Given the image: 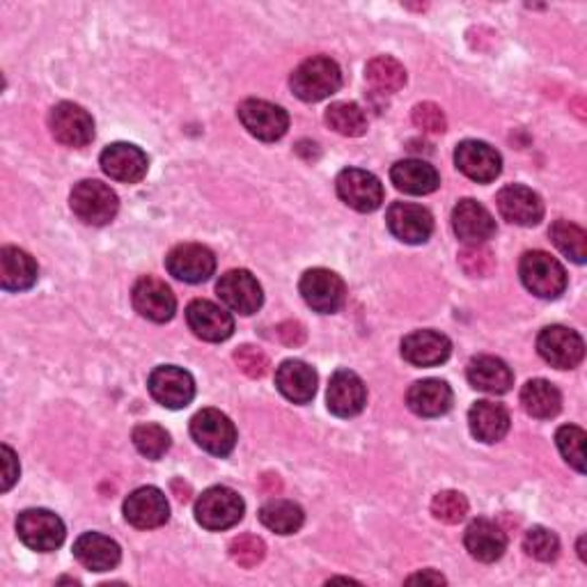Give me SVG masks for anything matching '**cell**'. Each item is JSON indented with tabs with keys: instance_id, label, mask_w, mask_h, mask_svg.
Listing matches in <instances>:
<instances>
[{
	"instance_id": "6da1fadb",
	"label": "cell",
	"mask_w": 587,
	"mask_h": 587,
	"mask_svg": "<svg viewBox=\"0 0 587 587\" xmlns=\"http://www.w3.org/2000/svg\"><path fill=\"white\" fill-rule=\"evenodd\" d=\"M292 90L301 101H321L326 97H331L340 90L342 85V72L338 68V62L326 58V56H315L303 60L292 74Z\"/></svg>"
},
{
	"instance_id": "7a4b0ae2",
	"label": "cell",
	"mask_w": 587,
	"mask_h": 587,
	"mask_svg": "<svg viewBox=\"0 0 587 587\" xmlns=\"http://www.w3.org/2000/svg\"><path fill=\"white\" fill-rule=\"evenodd\" d=\"M518 276L526 290L539 298H558L567 290V271L555 257L543 250H530L521 257Z\"/></svg>"
},
{
	"instance_id": "3957f363",
	"label": "cell",
	"mask_w": 587,
	"mask_h": 587,
	"mask_svg": "<svg viewBox=\"0 0 587 587\" xmlns=\"http://www.w3.org/2000/svg\"><path fill=\"white\" fill-rule=\"evenodd\" d=\"M72 211L85 225H108L120 209V200L111 186L97 180H85L74 186L70 198Z\"/></svg>"
},
{
	"instance_id": "277c9868",
	"label": "cell",
	"mask_w": 587,
	"mask_h": 587,
	"mask_svg": "<svg viewBox=\"0 0 587 587\" xmlns=\"http://www.w3.org/2000/svg\"><path fill=\"white\" fill-rule=\"evenodd\" d=\"M244 500L230 487L207 489L195 503V518L207 530H228L244 518Z\"/></svg>"
},
{
	"instance_id": "5b68a950",
	"label": "cell",
	"mask_w": 587,
	"mask_h": 587,
	"mask_svg": "<svg viewBox=\"0 0 587 587\" xmlns=\"http://www.w3.org/2000/svg\"><path fill=\"white\" fill-rule=\"evenodd\" d=\"M19 539L37 553H51L62 547L64 524L49 510H26L16 518Z\"/></svg>"
},
{
	"instance_id": "8992f818",
	"label": "cell",
	"mask_w": 587,
	"mask_h": 587,
	"mask_svg": "<svg viewBox=\"0 0 587 587\" xmlns=\"http://www.w3.org/2000/svg\"><path fill=\"white\" fill-rule=\"evenodd\" d=\"M191 437L205 452L228 456L236 445V427L219 408H203L191 420Z\"/></svg>"
},
{
	"instance_id": "52a82bcc",
	"label": "cell",
	"mask_w": 587,
	"mask_h": 587,
	"mask_svg": "<svg viewBox=\"0 0 587 587\" xmlns=\"http://www.w3.org/2000/svg\"><path fill=\"white\" fill-rule=\"evenodd\" d=\"M298 290L303 301H306L315 313L321 315L338 313L346 298V288L342 278L329 269H310L303 273Z\"/></svg>"
},
{
	"instance_id": "ba28073f",
	"label": "cell",
	"mask_w": 587,
	"mask_h": 587,
	"mask_svg": "<svg viewBox=\"0 0 587 587\" xmlns=\"http://www.w3.org/2000/svg\"><path fill=\"white\" fill-rule=\"evenodd\" d=\"M338 195L340 200L360 213L377 211L383 203V186L377 175L360 168H346L338 175Z\"/></svg>"
},
{
	"instance_id": "9c48e42d",
	"label": "cell",
	"mask_w": 587,
	"mask_h": 587,
	"mask_svg": "<svg viewBox=\"0 0 587 587\" xmlns=\"http://www.w3.org/2000/svg\"><path fill=\"white\" fill-rule=\"evenodd\" d=\"M239 120L250 136L265 143L280 140L290 129V115L280 106L265 99H246L239 106Z\"/></svg>"
},
{
	"instance_id": "30bf717a",
	"label": "cell",
	"mask_w": 587,
	"mask_h": 587,
	"mask_svg": "<svg viewBox=\"0 0 587 587\" xmlns=\"http://www.w3.org/2000/svg\"><path fill=\"white\" fill-rule=\"evenodd\" d=\"M149 395L166 408H184L195 398V381L178 365H161L147 379Z\"/></svg>"
},
{
	"instance_id": "8fae6325",
	"label": "cell",
	"mask_w": 587,
	"mask_h": 587,
	"mask_svg": "<svg viewBox=\"0 0 587 587\" xmlns=\"http://www.w3.org/2000/svg\"><path fill=\"white\" fill-rule=\"evenodd\" d=\"M49 126L53 138L68 147H85L95 138L93 115L72 101H62L53 108Z\"/></svg>"
},
{
	"instance_id": "7c38bea8",
	"label": "cell",
	"mask_w": 587,
	"mask_h": 587,
	"mask_svg": "<svg viewBox=\"0 0 587 587\" xmlns=\"http://www.w3.org/2000/svg\"><path fill=\"white\" fill-rule=\"evenodd\" d=\"M216 292H219V298L225 303V306L232 313L239 315H255L259 308H262V288H259L257 278L246 271V269H232L225 276H221L219 285H216Z\"/></svg>"
},
{
	"instance_id": "4fadbf2b",
	"label": "cell",
	"mask_w": 587,
	"mask_h": 587,
	"mask_svg": "<svg viewBox=\"0 0 587 587\" xmlns=\"http://www.w3.org/2000/svg\"><path fill=\"white\" fill-rule=\"evenodd\" d=\"M537 352L558 369H574L585 356L583 338L564 326H549L537 338Z\"/></svg>"
},
{
	"instance_id": "5bb4252c",
	"label": "cell",
	"mask_w": 587,
	"mask_h": 587,
	"mask_svg": "<svg viewBox=\"0 0 587 587\" xmlns=\"http://www.w3.org/2000/svg\"><path fill=\"white\" fill-rule=\"evenodd\" d=\"M166 269L170 276H175L188 285H198L213 276L216 271V257L203 244H182L172 248L166 257Z\"/></svg>"
},
{
	"instance_id": "9a60e30c",
	"label": "cell",
	"mask_w": 587,
	"mask_h": 587,
	"mask_svg": "<svg viewBox=\"0 0 587 587\" xmlns=\"http://www.w3.org/2000/svg\"><path fill=\"white\" fill-rule=\"evenodd\" d=\"M454 163L468 180L477 184L493 182L503 170V159L489 143L482 140H464L456 145Z\"/></svg>"
},
{
	"instance_id": "2e32d148",
	"label": "cell",
	"mask_w": 587,
	"mask_h": 587,
	"mask_svg": "<svg viewBox=\"0 0 587 587\" xmlns=\"http://www.w3.org/2000/svg\"><path fill=\"white\" fill-rule=\"evenodd\" d=\"M386 223H388L390 234L411 246L425 244L433 232L431 213L425 207L411 205V203L390 205L386 213Z\"/></svg>"
},
{
	"instance_id": "e0dca14e",
	"label": "cell",
	"mask_w": 587,
	"mask_h": 587,
	"mask_svg": "<svg viewBox=\"0 0 587 587\" xmlns=\"http://www.w3.org/2000/svg\"><path fill=\"white\" fill-rule=\"evenodd\" d=\"M124 518L140 530L161 528L170 518L166 493L157 487H140L134 493H129L124 500Z\"/></svg>"
},
{
	"instance_id": "ac0fdd59",
	"label": "cell",
	"mask_w": 587,
	"mask_h": 587,
	"mask_svg": "<svg viewBox=\"0 0 587 587\" xmlns=\"http://www.w3.org/2000/svg\"><path fill=\"white\" fill-rule=\"evenodd\" d=\"M101 170L122 184H138L147 175V155L132 143H113L101 151Z\"/></svg>"
},
{
	"instance_id": "d6986e66",
	"label": "cell",
	"mask_w": 587,
	"mask_h": 587,
	"mask_svg": "<svg viewBox=\"0 0 587 587\" xmlns=\"http://www.w3.org/2000/svg\"><path fill=\"white\" fill-rule=\"evenodd\" d=\"M134 308L149 321L166 323L178 313V298L163 280L145 276L134 285Z\"/></svg>"
},
{
	"instance_id": "ffe728a7",
	"label": "cell",
	"mask_w": 587,
	"mask_h": 587,
	"mask_svg": "<svg viewBox=\"0 0 587 587\" xmlns=\"http://www.w3.org/2000/svg\"><path fill=\"white\" fill-rule=\"evenodd\" d=\"M452 230L466 246H485L496 234V221L485 205L462 200L452 209Z\"/></svg>"
},
{
	"instance_id": "44dd1931",
	"label": "cell",
	"mask_w": 587,
	"mask_h": 587,
	"mask_svg": "<svg viewBox=\"0 0 587 587\" xmlns=\"http://www.w3.org/2000/svg\"><path fill=\"white\" fill-rule=\"evenodd\" d=\"M186 321L191 326V331L205 342H225L234 333L232 315L205 298L188 303Z\"/></svg>"
},
{
	"instance_id": "7402d4cb",
	"label": "cell",
	"mask_w": 587,
	"mask_h": 587,
	"mask_svg": "<svg viewBox=\"0 0 587 587\" xmlns=\"http://www.w3.org/2000/svg\"><path fill=\"white\" fill-rule=\"evenodd\" d=\"M496 205H498L500 216L514 225L530 228L543 219V203L539 195L528 186H521V184L505 186L498 193Z\"/></svg>"
},
{
	"instance_id": "603a6c76",
	"label": "cell",
	"mask_w": 587,
	"mask_h": 587,
	"mask_svg": "<svg viewBox=\"0 0 587 587\" xmlns=\"http://www.w3.org/2000/svg\"><path fill=\"white\" fill-rule=\"evenodd\" d=\"M329 411L338 418H354L367 404V388L352 369H338L329 383Z\"/></svg>"
},
{
	"instance_id": "cb8c5ba5",
	"label": "cell",
	"mask_w": 587,
	"mask_h": 587,
	"mask_svg": "<svg viewBox=\"0 0 587 587\" xmlns=\"http://www.w3.org/2000/svg\"><path fill=\"white\" fill-rule=\"evenodd\" d=\"M452 344L439 331H416L404 338L402 356L406 363L416 367H433L450 358Z\"/></svg>"
},
{
	"instance_id": "d4e9b609",
	"label": "cell",
	"mask_w": 587,
	"mask_h": 587,
	"mask_svg": "<svg viewBox=\"0 0 587 587\" xmlns=\"http://www.w3.org/2000/svg\"><path fill=\"white\" fill-rule=\"evenodd\" d=\"M510 413L498 402H475L468 411V425L473 437L482 443H498L507 437L510 431Z\"/></svg>"
},
{
	"instance_id": "484cf974",
	"label": "cell",
	"mask_w": 587,
	"mask_h": 587,
	"mask_svg": "<svg viewBox=\"0 0 587 587\" xmlns=\"http://www.w3.org/2000/svg\"><path fill=\"white\" fill-rule=\"evenodd\" d=\"M406 404L420 418H439L452 408V390L441 379H425L408 388Z\"/></svg>"
},
{
	"instance_id": "4316f807",
	"label": "cell",
	"mask_w": 587,
	"mask_h": 587,
	"mask_svg": "<svg viewBox=\"0 0 587 587\" xmlns=\"http://www.w3.org/2000/svg\"><path fill=\"white\" fill-rule=\"evenodd\" d=\"M74 555L90 572H111L120 564L122 551L118 543L99 533H85L74 543Z\"/></svg>"
},
{
	"instance_id": "83f0119b",
	"label": "cell",
	"mask_w": 587,
	"mask_h": 587,
	"mask_svg": "<svg viewBox=\"0 0 587 587\" xmlns=\"http://www.w3.org/2000/svg\"><path fill=\"white\" fill-rule=\"evenodd\" d=\"M276 386L294 404H308L317 393V372L303 360H285L276 372Z\"/></svg>"
},
{
	"instance_id": "f1b7e54d",
	"label": "cell",
	"mask_w": 587,
	"mask_h": 587,
	"mask_svg": "<svg viewBox=\"0 0 587 587\" xmlns=\"http://www.w3.org/2000/svg\"><path fill=\"white\" fill-rule=\"evenodd\" d=\"M464 543L468 553L480 560V562H496L503 558L507 549V537L498 524L489 518H475L473 524L466 528Z\"/></svg>"
},
{
	"instance_id": "f546056e",
	"label": "cell",
	"mask_w": 587,
	"mask_h": 587,
	"mask_svg": "<svg viewBox=\"0 0 587 587\" xmlns=\"http://www.w3.org/2000/svg\"><path fill=\"white\" fill-rule=\"evenodd\" d=\"M468 381L475 390H482L489 395H505L514 383L512 369L505 360L496 356H477L468 363Z\"/></svg>"
},
{
	"instance_id": "4dcf8cb0",
	"label": "cell",
	"mask_w": 587,
	"mask_h": 587,
	"mask_svg": "<svg viewBox=\"0 0 587 587\" xmlns=\"http://www.w3.org/2000/svg\"><path fill=\"white\" fill-rule=\"evenodd\" d=\"M37 282V262L21 248L0 250V285L5 292H26Z\"/></svg>"
},
{
	"instance_id": "1f68e13d",
	"label": "cell",
	"mask_w": 587,
	"mask_h": 587,
	"mask_svg": "<svg viewBox=\"0 0 587 587\" xmlns=\"http://www.w3.org/2000/svg\"><path fill=\"white\" fill-rule=\"evenodd\" d=\"M390 180L393 184L408 193V195H427L441 186V178L433 166L420 159H406L398 161L390 170Z\"/></svg>"
},
{
	"instance_id": "d6a6232c",
	"label": "cell",
	"mask_w": 587,
	"mask_h": 587,
	"mask_svg": "<svg viewBox=\"0 0 587 587\" xmlns=\"http://www.w3.org/2000/svg\"><path fill=\"white\" fill-rule=\"evenodd\" d=\"M521 404H524L526 413L539 420L555 418L562 408V395L560 390L547 381V379H533L521 390Z\"/></svg>"
},
{
	"instance_id": "836d02e7",
	"label": "cell",
	"mask_w": 587,
	"mask_h": 587,
	"mask_svg": "<svg viewBox=\"0 0 587 587\" xmlns=\"http://www.w3.org/2000/svg\"><path fill=\"white\" fill-rule=\"evenodd\" d=\"M259 521H262L265 528L278 535H294L301 530L306 514H303V510L296 503H292V500L276 498L259 510Z\"/></svg>"
},
{
	"instance_id": "e575fe53",
	"label": "cell",
	"mask_w": 587,
	"mask_h": 587,
	"mask_svg": "<svg viewBox=\"0 0 587 587\" xmlns=\"http://www.w3.org/2000/svg\"><path fill=\"white\" fill-rule=\"evenodd\" d=\"M365 78L375 90L393 95V93H400L406 85V70L400 60L390 56H379L367 62Z\"/></svg>"
},
{
	"instance_id": "d590c367",
	"label": "cell",
	"mask_w": 587,
	"mask_h": 587,
	"mask_svg": "<svg viewBox=\"0 0 587 587\" xmlns=\"http://www.w3.org/2000/svg\"><path fill=\"white\" fill-rule=\"evenodd\" d=\"M326 122H329L333 132L346 138H358L367 132V115L354 101L333 103L329 111H326Z\"/></svg>"
},
{
	"instance_id": "8d00e7d4",
	"label": "cell",
	"mask_w": 587,
	"mask_h": 587,
	"mask_svg": "<svg viewBox=\"0 0 587 587\" xmlns=\"http://www.w3.org/2000/svg\"><path fill=\"white\" fill-rule=\"evenodd\" d=\"M553 244L560 253L567 255L572 262L585 265L587 259V234L583 228L570 223V221H555L549 230Z\"/></svg>"
},
{
	"instance_id": "74e56055",
	"label": "cell",
	"mask_w": 587,
	"mask_h": 587,
	"mask_svg": "<svg viewBox=\"0 0 587 587\" xmlns=\"http://www.w3.org/2000/svg\"><path fill=\"white\" fill-rule=\"evenodd\" d=\"M136 450L147 456V460H161V456L170 450V433L159 425H138L132 433Z\"/></svg>"
},
{
	"instance_id": "f35d334b",
	"label": "cell",
	"mask_w": 587,
	"mask_h": 587,
	"mask_svg": "<svg viewBox=\"0 0 587 587\" xmlns=\"http://www.w3.org/2000/svg\"><path fill=\"white\" fill-rule=\"evenodd\" d=\"M431 514L450 526L462 524L468 514V500L460 491H441L431 500Z\"/></svg>"
},
{
	"instance_id": "ab89813d",
	"label": "cell",
	"mask_w": 587,
	"mask_h": 587,
	"mask_svg": "<svg viewBox=\"0 0 587 587\" xmlns=\"http://www.w3.org/2000/svg\"><path fill=\"white\" fill-rule=\"evenodd\" d=\"M555 443L560 454L564 456V462L574 466L578 473H585V454H583L585 431L576 425H564L555 433Z\"/></svg>"
},
{
	"instance_id": "60d3db41",
	"label": "cell",
	"mask_w": 587,
	"mask_h": 587,
	"mask_svg": "<svg viewBox=\"0 0 587 587\" xmlns=\"http://www.w3.org/2000/svg\"><path fill=\"white\" fill-rule=\"evenodd\" d=\"M524 551L539 562H553L560 553V539L549 528L535 526L524 537Z\"/></svg>"
},
{
	"instance_id": "b9f144b4",
	"label": "cell",
	"mask_w": 587,
	"mask_h": 587,
	"mask_svg": "<svg viewBox=\"0 0 587 587\" xmlns=\"http://www.w3.org/2000/svg\"><path fill=\"white\" fill-rule=\"evenodd\" d=\"M265 555H267L265 541L255 535H239L230 543V558L244 570L257 567V564L265 560Z\"/></svg>"
},
{
	"instance_id": "7bdbcfd3",
	"label": "cell",
	"mask_w": 587,
	"mask_h": 587,
	"mask_svg": "<svg viewBox=\"0 0 587 587\" xmlns=\"http://www.w3.org/2000/svg\"><path fill=\"white\" fill-rule=\"evenodd\" d=\"M460 265L470 278H487L496 269V257L485 246H466L460 253Z\"/></svg>"
},
{
	"instance_id": "ee69618b",
	"label": "cell",
	"mask_w": 587,
	"mask_h": 587,
	"mask_svg": "<svg viewBox=\"0 0 587 587\" xmlns=\"http://www.w3.org/2000/svg\"><path fill=\"white\" fill-rule=\"evenodd\" d=\"M234 363L250 379H262L269 369L267 354L262 350H257V346H250V344L239 346V350L234 352Z\"/></svg>"
},
{
	"instance_id": "f6af8a7d",
	"label": "cell",
	"mask_w": 587,
	"mask_h": 587,
	"mask_svg": "<svg viewBox=\"0 0 587 587\" xmlns=\"http://www.w3.org/2000/svg\"><path fill=\"white\" fill-rule=\"evenodd\" d=\"M413 124H416L425 134H443L448 120H445V113L441 111V106L425 101L413 108Z\"/></svg>"
},
{
	"instance_id": "bcb514c9",
	"label": "cell",
	"mask_w": 587,
	"mask_h": 587,
	"mask_svg": "<svg viewBox=\"0 0 587 587\" xmlns=\"http://www.w3.org/2000/svg\"><path fill=\"white\" fill-rule=\"evenodd\" d=\"M19 480V460L10 445H3V491H10Z\"/></svg>"
},
{
	"instance_id": "7dc6e473",
	"label": "cell",
	"mask_w": 587,
	"mask_h": 587,
	"mask_svg": "<svg viewBox=\"0 0 587 587\" xmlns=\"http://www.w3.org/2000/svg\"><path fill=\"white\" fill-rule=\"evenodd\" d=\"M278 335L288 346H298L303 340H306V331L298 321H285L278 326Z\"/></svg>"
},
{
	"instance_id": "c3c4849f",
	"label": "cell",
	"mask_w": 587,
	"mask_h": 587,
	"mask_svg": "<svg viewBox=\"0 0 587 587\" xmlns=\"http://www.w3.org/2000/svg\"><path fill=\"white\" fill-rule=\"evenodd\" d=\"M408 583H445V578L441 574H433V572H423V574H416V576H411Z\"/></svg>"
}]
</instances>
